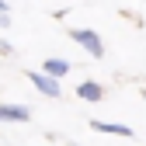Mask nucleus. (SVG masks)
Segmentation results:
<instances>
[{
    "label": "nucleus",
    "instance_id": "5",
    "mask_svg": "<svg viewBox=\"0 0 146 146\" xmlns=\"http://www.w3.org/2000/svg\"><path fill=\"white\" fill-rule=\"evenodd\" d=\"M42 73H45V77H52V80H59V77H66V73H70V63L59 59V56H52V59H45Z\"/></svg>",
    "mask_w": 146,
    "mask_h": 146
},
{
    "label": "nucleus",
    "instance_id": "2",
    "mask_svg": "<svg viewBox=\"0 0 146 146\" xmlns=\"http://www.w3.org/2000/svg\"><path fill=\"white\" fill-rule=\"evenodd\" d=\"M28 77H31V84L38 87V90H42L45 98H59V94H63V87H59V80H52V77H45L42 70H38V73H28Z\"/></svg>",
    "mask_w": 146,
    "mask_h": 146
},
{
    "label": "nucleus",
    "instance_id": "4",
    "mask_svg": "<svg viewBox=\"0 0 146 146\" xmlns=\"http://www.w3.org/2000/svg\"><path fill=\"white\" fill-rule=\"evenodd\" d=\"M77 94H80L84 101H101V98H104V87H101L98 80H84V84H77Z\"/></svg>",
    "mask_w": 146,
    "mask_h": 146
},
{
    "label": "nucleus",
    "instance_id": "3",
    "mask_svg": "<svg viewBox=\"0 0 146 146\" xmlns=\"http://www.w3.org/2000/svg\"><path fill=\"white\" fill-rule=\"evenodd\" d=\"M31 118V108L25 104H0V122H28Z\"/></svg>",
    "mask_w": 146,
    "mask_h": 146
},
{
    "label": "nucleus",
    "instance_id": "1",
    "mask_svg": "<svg viewBox=\"0 0 146 146\" xmlns=\"http://www.w3.org/2000/svg\"><path fill=\"white\" fill-rule=\"evenodd\" d=\"M70 38L77 42V45H84L94 59L104 56V42H101V35H98V31H90V28H70Z\"/></svg>",
    "mask_w": 146,
    "mask_h": 146
},
{
    "label": "nucleus",
    "instance_id": "7",
    "mask_svg": "<svg viewBox=\"0 0 146 146\" xmlns=\"http://www.w3.org/2000/svg\"><path fill=\"white\" fill-rule=\"evenodd\" d=\"M7 14H11V4H4V0H0V21H4Z\"/></svg>",
    "mask_w": 146,
    "mask_h": 146
},
{
    "label": "nucleus",
    "instance_id": "6",
    "mask_svg": "<svg viewBox=\"0 0 146 146\" xmlns=\"http://www.w3.org/2000/svg\"><path fill=\"white\" fill-rule=\"evenodd\" d=\"M94 129L98 132H108V136H132V129H129V125H118V122H94Z\"/></svg>",
    "mask_w": 146,
    "mask_h": 146
}]
</instances>
